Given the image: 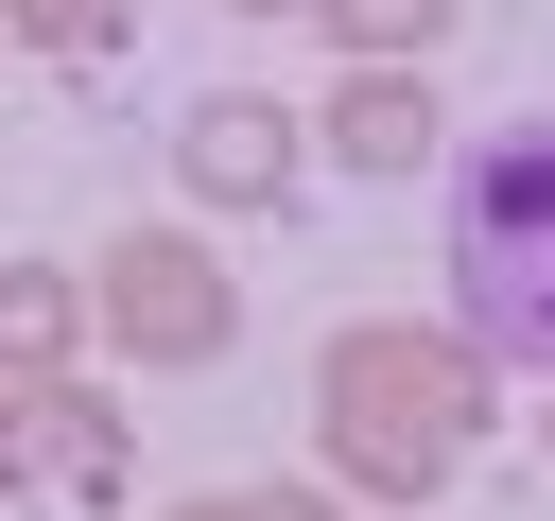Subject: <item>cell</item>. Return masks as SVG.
<instances>
[{
  "instance_id": "6da1fadb",
  "label": "cell",
  "mask_w": 555,
  "mask_h": 521,
  "mask_svg": "<svg viewBox=\"0 0 555 521\" xmlns=\"http://www.w3.org/2000/svg\"><path fill=\"white\" fill-rule=\"evenodd\" d=\"M486 417H503V365L434 313H347L330 347H312V452H330V486H364V504H434L468 452H486Z\"/></svg>"
},
{
  "instance_id": "7a4b0ae2",
  "label": "cell",
  "mask_w": 555,
  "mask_h": 521,
  "mask_svg": "<svg viewBox=\"0 0 555 521\" xmlns=\"http://www.w3.org/2000/svg\"><path fill=\"white\" fill-rule=\"evenodd\" d=\"M451 330L486 365L555 382V104L468 139V174H451Z\"/></svg>"
},
{
  "instance_id": "3957f363",
  "label": "cell",
  "mask_w": 555,
  "mask_h": 521,
  "mask_svg": "<svg viewBox=\"0 0 555 521\" xmlns=\"http://www.w3.org/2000/svg\"><path fill=\"white\" fill-rule=\"evenodd\" d=\"M87 347H121L139 382L225 365V347H243V278H225V243H208V226H121V243L87 260Z\"/></svg>"
},
{
  "instance_id": "277c9868",
  "label": "cell",
  "mask_w": 555,
  "mask_h": 521,
  "mask_svg": "<svg viewBox=\"0 0 555 521\" xmlns=\"http://www.w3.org/2000/svg\"><path fill=\"white\" fill-rule=\"evenodd\" d=\"M0 452H17L52 504H121V486H139V417H121L87 365H52V382H0Z\"/></svg>"
},
{
  "instance_id": "5b68a950",
  "label": "cell",
  "mask_w": 555,
  "mask_h": 521,
  "mask_svg": "<svg viewBox=\"0 0 555 521\" xmlns=\"http://www.w3.org/2000/svg\"><path fill=\"white\" fill-rule=\"evenodd\" d=\"M295 156H312V122L260 104V87H191V104H173V191H191V208H278Z\"/></svg>"
},
{
  "instance_id": "8992f818",
  "label": "cell",
  "mask_w": 555,
  "mask_h": 521,
  "mask_svg": "<svg viewBox=\"0 0 555 521\" xmlns=\"http://www.w3.org/2000/svg\"><path fill=\"white\" fill-rule=\"evenodd\" d=\"M312 139H330L347 174H382V191H399V174H434L451 104H434V69H347V87L312 104Z\"/></svg>"
},
{
  "instance_id": "52a82bcc",
  "label": "cell",
  "mask_w": 555,
  "mask_h": 521,
  "mask_svg": "<svg viewBox=\"0 0 555 521\" xmlns=\"http://www.w3.org/2000/svg\"><path fill=\"white\" fill-rule=\"evenodd\" d=\"M87 365V278L69 260H0V382H52Z\"/></svg>"
},
{
  "instance_id": "ba28073f",
  "label": "cell",
  "mask_w": 555,
  "mask_h": 521,
  "mask_svg": "<svg viewBox=\"0 0 555 521\" xmlns=\"http://www.w3.org/2000/svg\"><path fill=\"white\" fill-rule=\"evenodd\" d=\"M312 35H330L347 69H434V52L468 35V0H312Z\"/></svg>"
},
{
  "instance_id": "9c48e42d",
  "label": "cell",
  "mask_w": 555,
  "mask_h": 521,
  "mask_svg": "<svg viewBox=\"0 0 555 521\" xmlns=\"http://www.w3.org/2000/svg\"><path fill=\"white\" fill-rule=\"evenodd\" d=\"M0 35H17V52H52V69H87V52H121V35H139V0H0Z\"/></svg>"
},
{
  "instance_id": "30bf717a",
  "label": "cell",
  "mask_w": 555,
  "mask_h": 521,
  "mask_svg": "<svg viewBox=\"0 0 555 521\" xmlns=\"http://www.w3.org/2000/svg\"><path fill=\"white\" fill-rule=\"evenodd\" d=\"M243 521H347V486L330 469H278V486H243Z\"/></svg>"
},
{
  "instance_id": "8fae6325",
  "label": "cell",
  "mask_w": 555,
  "mask_h": 521,
  "mask_svg": "<svg viewBox=\"0 0 555 521\" xmlns=\"http://www.w3.org/2000/svg\"><path fill=\"white\" fill-rule=\"evenodd\" d=\"M0 521H52V486H35V469H17V452H0Z\"/></svg>"
},
{
  "instance_id": "7c38bea8",
  "label": "cell",
  "mask_w": 555,
  "mask_h": 521,
  "mask_svg": "<svg viewBox=\"0 0 555 521\" xmlns=\"http://www.w3.org/2000/svg\"><path fill=\"white\" fill-rule=\"evenodd\" d=\"M173 521H243V486H208V504H173Z\"/></svg>"
},
{
  "instance_id": "4fadbf2b",
  "label": "cell",
  "mask_w": 555,
  "mask_h": 521,
  "mask_svg": "<svg viewBox=\"0 0 555 521\" xmlns=\"http://www.w3.org/2000/svg\"><path fill=\"white\" fill-rule=\"evenodd\" d=\"M225 17H312V0H225Z\"/></svg>"
},
{
  "instance_id": "5bb4252c",
  "label": "cell",
  "mask_w": 555,
  "mask_h": 521,
  "mask_svg": "<svg viewBox=\"0 0 555 521\" xmlns=\"http://www.w3.org/2000/svg\"><path fill=\"white\" fill-rule=\"evenodd\" d=\"M538 452H555V399H538Z\"/></svg>"
}]
</instances>
